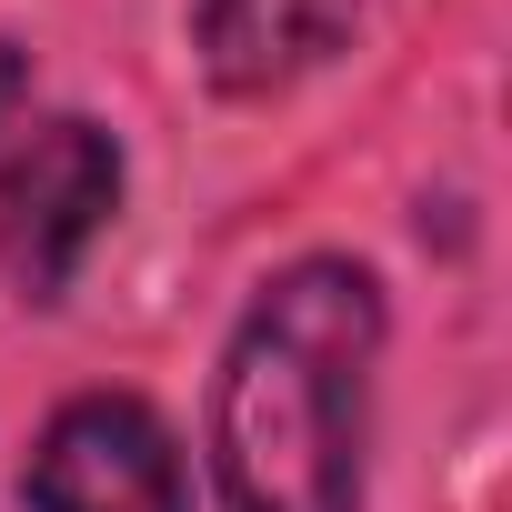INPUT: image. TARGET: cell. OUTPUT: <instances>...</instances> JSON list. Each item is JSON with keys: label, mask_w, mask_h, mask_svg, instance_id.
<instances>
[{"label": "cell", "mask_w": 512, "mask_h": 512, "mask_svg": "<svg viewBox=\"0 0 512 512\" xmlns=\"http://www.w3.org/2000/svg\"><path fill=\"white\" fill-rule=\"evenodd\" d=\"M382 332V282L342 251H312L251 292L211 372L221 512H362Z\"/></svg>", "instance_id": "6da1fadb"}, {"label": "cell", "mask_w": 512, "mask_h": 512, "mask_svg": "<svg viewBox=\"0 0 512 512\" xmlns=\"http://www.w3.org/2000/svg\"><path fill=\"white\" fill-rule=\"evenodd\" d=\"M121 211V141L81 111H51L0 161V282L11 302H61L91 241Z\"/></svg>", "instance_id": "7a4b0ae2"}, {"label": "cell", "mask_w": 512, "mask_h": 512, "mask_svg": "<svg viewBox=\"0 0 512 512\" xmlns=\"http://www.w3.org/2000/svg\"><path fill=\"white\" fill-rule=\"evenodd\" d=\"M21 502L31 512H191V472L171 422L141 392H81L31 442Z\"/></svg>", "instance_id": "3957f363"}, {"label": "cell", "mask_w": 512, "mask_h": 512, "mask_svg": "<svg viewBox=\"0 0 512 512\" xmlns=\"http://www.w3.org/2000/svg\"><path fill=\"white\" fill-rule=\"evenodd\" d=\"M362 21V0H191V51L221 101H272L322 71Z\"/></svg>", "instance_id": "277c9868"}, {"label": "cell", "mask_w": 512, "mask_h": 512, "mask_svg": "<svg viewBox=\"0 0 512 512\" xmlns=\"http://www.w3.org/2000/svg\"><path fill=\"white\" fill-rule=\"evenodd\" d=\"M21 81H31V61H21L11 41H0V111H11V101H21Z\"/></svg>", "instance_id": "5b68a950"}]
</instances>
